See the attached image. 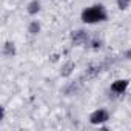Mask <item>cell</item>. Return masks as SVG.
Masks as SVG:
<instances>
[{"instance_id": "6da1fadb", "label": "cell", "mask_w": 131, "mask_h": 131, "mask_svg": "<svg viewBox=\"0 0 131 131\" xmlns=\"http://www.w3.org/2000/svg\"><path fill=\"white\" fill-rule=\"evenodd\" d=\"M82 20H83L85 23L103 22V20H106V11H105V8L100 6V5L86 8V9L82 13Z\"/></svg>"}, {"instance_id": "5b68a950", "label": "cell", "mask_w": 131, "mask_h": 131, "mask_svg": "<svg viewBox=\"0 0 131 131\" xmlns=\"http://www.w3.org/2000/svg\"><path fill=\"white\" fill-rule=\"evenodd\" d=\"M39 9H40L39 2H31V3L28 5V13H29V14H36V13H39Z\"/></svg>"}, {"instance_id": "ba28073f", "label": "cell", "mask_w": 131, "mask_h": 131, "mask_svg": "<svg viewBox=\"0 0 131 131\" xmlns=\"http://www.w3.org/2000/svg\"><path fill=\"white\" fill-rule=\"evenodd\" d=\"M131 2V0H119V6L122 8V9H125L126 6H128V3Z\"/></svg>"}, {"instance_id": "8992f818", "label": "cell", "mask_w": 131, "mask_h": 131, "mask_svg": "<svg viewBox=\"0 0 131 131\" xmlns=\"http://www.w3.org/2000/svg\"><path fill=\"white\" fill-rule=\"evenodd\" d=\"M3 52H5V56H13L14 52H16V49H14V45L13 43H5V49H3Z\"/></svg>"}, {"instance_id": "277c9868", "label": "cell", "mask_w": 131, "mask_h": 131, "mask_svg": "<svg viewBox=\"0 0 131 131\" xmlns=\"http://www.w3.org/2000/svg\"><path fill=\"white\" fill-rule=\"evenodd\" d=\"M86 40H88V36H86L83 31H77V32L73 34V42H74L76 45H79V43H85Z\"/></svg>"}, {"instance_id": "7a4b0ae2", "label": "cell", "mask_w": 131, "mask_h": 131, "mask_svg": "<svg viewBox=\"0 0 131 131\" xmlns=\"http://www.w3.org/2000/svg\"><path fill=\"white\" fill-rule=\"evenodd\" d=\"M108 119H110V116H108V113H106L105 110H97V111H94V113L91 114V117H90L91 123H94V125L103 123V122H106Z\"/></svg>"}, {"instance_id": "3957f363", "label": "cell", "mask_w": 131, "mask_h": 131, "mask_svg": "<svg viewBox=\"0 0 131 131\" xmlns=\"http://www.w3.org/2000/svg\"><path fill=\"white\" fill-rule=\"evenodd\" d=\"M128 86V80H116L113 85H111V91L117 93V94H122Z\"/></svg>"}, {"instance_id": "52a82bcc", "label": "cell", "mask_w": 131, "mask_h": 131, "mask_svg": "<svg viewBox=\"0 0 131 131\" xmlns=\"http://www.w3.org/2000/svg\"><path fill=\"white\" fill-rule=\"evenodd\" d=\"M39 28H40L39 23H37V22H32L31 26H29V32H31V34H37V32H39Z\"/></svg>"}]
</instances>
